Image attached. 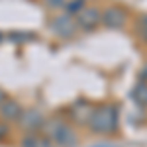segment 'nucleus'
<instances>
[{"mask_svg": "<svg viewBox=\"0 0 147 147\" xmlns=\"http://www.w3.org/2000/svg\"><path fill=\"white\" fill-rule=\"evenodd\" d=\"M136 35H137V39H139L141 43H145V45H147V14H143V16L137 18Z\"/></svg>", "mask_w": 147, "mask_h": 147, "instance_id": "11", "label": "nucleus"}, {"mask_svg": "<svg viewBox=\"0 0 147 147\" xmlns=\"http://www.w3.org/2000/svg\"><path fill=\"white\" fill-rule=\"evenodd\" d=\"M92 112H94V104H90L84 98H79V100H75L67 108V114H69L67 120L69 122H75L79 125H88Z\"/></svg>", "mask_w": 147, "mask_h": 147, "instance_id": "5", "label": "nucleus"}, {"mask_svg": "<svg viewBox=\"0 0 147 147\" xmlns=\"http://www.w3.org/2000/svg\"><path fill=\"white\" fill-rule=\"evenodd\" d=\"M131 100L137 108H147V80H137L131 88Z\"/></svg>", "mask_w": 147, "mask_h": 147, "instance_id": "9", "label": "nucleus"}, {"mask_svg": "<svg viewBox=\"0 0 147 147\" xmlns=\"http://www.w3.org/2000/svg\"><path fill=\"white\" fill-rule=\"evenodd\" d=\"M139 80H147V63L141 67V71H139Z\"/></svg>", "mask_w": 147, "mask_h": 147, "instance_id": "15", "label": "nucleus"}, {"mask_svg": "<svg viewBox=\"0 0 147 147\" xmlns=\"http://www.w3.org/2000/svg\"><path fill=\"white\" fill-rule=\"evenodd\" d=\"M24 114V106L14 98H6V102L0 106V120L6 124H18Z\"/></svg>", "mask_w": 147, "mask_h": 147, "instance_id": "8", "label": "nucleus"}, {"mask_svg": "<svg viewBox=\"0 0 147 147\" xmlns=\"http://www.w3.org/2000/svg\"><path fill=\"white\" fill-rule=\"evenodd\" d=\"M47 118H43V114L39 112V110H35V108H30V110H24L22 118H20V122L18 125L22 127L24 134H37V131H41V127L45 124Z\"/></svg>", "mask_w": 147, "mask_h": 147, "instance_id": "7", "label": "nucleus"}, {"mask_svg": "<svg viewBox=\"0 0 147 147\" xmlns=\"http://www.w3.org/2000/svg\"><path fill=\"white\" fill-rule=\"evenodd\" d=\"M69 0H43V4H45L47 10H61V8H65L67 6Z\"/></svg>", "mask_w": 147, "mask_h": 147, "instance_id": "13", "label": "nucleus"}, {"mask_svg": "<svg viewBox=\"0 0 147 147\" xmlns=\"http://www.w3.org/2000/svg\"><path fill=\"white\" fill-rule=\"evenodd\" d=\"M84 6H88V4H86V0H69L67 6H65V12L71 14V16H77Z\"/></svg>", "mask_w": 147, "mask_h": 147, "instance_id": "12", "label": "nucleus"}, {"mask_svg": "<svg viewBox=\"0 0 147 147\" xmlns=\"http://www.w3.org/2000/svg\"><path fill=\"white\" fill-rule=\"evenodd\" d=\"M20 145L22 147H53L51 141L41 131H37V134H24Z\"/></svg>", "mask_w": 147, "mask_h": 147, "instance_id": "10", "label": "nucleus"}, {"mask_svg": "<svg viewBox=\"0 0 147 147\" xmlns=\"http://www.w3.org/2000/svg\"><path fill=\"white\" fill-rule=\"evenodd\" d=\"M6 98H8V96H6V92H4L2 88H0V106H2V104L6 102Z\"/></svg>", "mask_w": 147, "mask_h": 147, "instance_id": "16", "label": "nucleus"}, {"mask_svg": "<svg viewBox=\"0 0 147 147\" xmlns=\"http://www.w3.org/2000/svg\"><path fill=\"white\" fill-rule=\"evenodd\" d=\"M75 22L80 32H94L98 30V26H102V10H98L96 6H84L75 16Z\"/></svg>", "mask_w": 147, "mask_h": 147, "instance_id": "4", "label": "nucleus"}, {"mask_svg": "<svg viewBox=\"0 0 147 147\" xmlns=\"http://www.w3.org/2000/svg\"><path fill=\"white\" fill-rule=\"evenodd\" d=\"M8 137H10V125L0 120V143H2V141H6Z\"/></svg>", "mask_w": 147, "mask_h": 147, "instance_id": "14", "label": "nucleus"}, {"mask_svg": "<svg viewBox=\"0 0 147 147\" xmlns=\"http://www.w3.org/2000/svg\"><path fill=\"white\" fill-rule=\"evenodd\" d=\"M127 22V12L122 6H108L106 10H102V26L108 30H122Z\"/></svg>", "mask_w": 147, "mask_h": 147, "instance_id": "6", "label": "nucleus"}, {"mask_svg": "<svg viewBox=\"0 0 147 147\" xmlns=\"http://www.w3.org/2000/svg\"><path fill=\"white\" fill-rule=\"evenodd\" d=\"M41 134L51 141L53 147H77L79 145V136L75 131L73 124L61 118V116H53V118H47L43 127H41Z\"/></svg>", "mask_w": 147, "mask_h": 147, "instance_id": "1", "label": "nucleus"}, {"mask_svg": "<svg viewBox=\"0 0 147 147\" xmlns=\"http://www.w3.org/2000/svg\"><path fill=\"white\" fill-rule=\"evenodd\" d=\"M120 125V112L114 104H98L88 122V129L96 136H114Z\"/></svg>", "mask_w": 147, "mask_h": 147, "instance_id": "2", "label": "nucleus"}, {"mask_svg": "<svg viewBox=\"0 0 147 147\" xmlns=\"http://www.w3.org/2000/svg\"><path fill=\"white\" fill-rule=\"evenodd\" d=\"M49 28H51L53 35L61 37V39H73L77 35V32H79L77 22H75V16H71L67 12L65 14H57L55 18H51Z\"/></svg>", "mask_w": 147, "mask_h": 147, "instance_id": "3", "label": "nucleus"}]
</instances>
